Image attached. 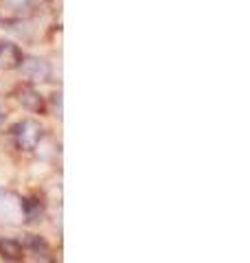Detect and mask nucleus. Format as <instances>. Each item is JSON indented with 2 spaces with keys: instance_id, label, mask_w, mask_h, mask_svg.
<instances>
[{
  "instance_id": "1a4fd4ad",
  "label": "nucleus",
  "mask_w": 250,
  "mask_h": 263,
  "mask_svg": "<svg viewBox=\"0 0 250 263\" xmlns=\"http://www.w3.org/2000/svg\"><path fill=\"white\" fill-rule=\"evenodd\" d=\"M27 248L31 250V254L35 257L40 263H48L53 261V254H51V246H48L42 237L38 235H27Z\"/></svg>"
},
{
  "instance_id": "9d476101",
  "label": "nucleus",
  "mask_w": 250,
  "mask_h": 263,
  "mask_svg": "<svg viewBox=\"0 0 250 263\" xmlns=\"http://www.w3.org/2000/svg\"><path fill=\"white\" fill-rule=\"evenodd\" d=\"M53 108L55 117H62V95H53Z\"/></svg>"
},
{
  "instance_id": "f8f14e48",
  "label": "nucleus",
  "mask_w": 250,
  "mask_h": 263,
  "mask_svg": "<svg viewBox=\"0 0 250 263\" xmlns=\"http://www.w3.org/2000/svg\"><path fill=\"white\" fill-rule=\"evenodd\" d=\"M13 263H22V261H13Z\"/></svg>"
},
{
  "instance_id": "0eeeda50",
  "label": "nucleus",
  "mask_w": 250,
  "mask_h": 263,
  "mask_svg": "<svg viewBox=\"0 0 250 263\" xmlns=\"http://www.w3.org/2000/svg\"><path fill=\"white\" fill-rule=\"evenodd\" d=\"M20 209H22V217L24 221H29V224H40L42 219L46 215V206L44 202L40 200V197H22L20 200Z\"/></svg>"
},
{
  "instance_id": "423d86ee",
  "label": "nucleus",
  "mask_w": 250,
  "mask_h": 263,
  "mask_svg": "<svg viewBox=\"0 0 250 263\" xmlns=\"http://www.w3.org/2000/svg\"><path fill=\"white\" fill-rule=\"evenodd\" d=\"M22 51L18 44L7 42V40H0V68L3 70H15L22 62Z\"/></svg>"
},
{
  "instance_id": "39448f33",
  "label": "nucleus",
  "mask_w": 250,
  "mask_h": 263,
  "mask_svg": "<svg viewBox=\"0 0 250 263\" xmlns=\"http://www.w3.org/2000/svg\"><path fill=\"white\" fill-rule=\"evenodd\" d=\"M22 219V209H20V200L11 193L0 191V221L7 224H18Z\"/></svg>"
},
{
  "instance_id": "f257e3e1",
  "label": "nucleus",
  "mask_w": 250,
  "mask_h": 263,
  "mask_svg": "<svg viewBox=\"0 0 250 263\" xmlns=\"http://www.w3.org/2000/svg\"><path fill=\"white\" fill-rule=\"evenodd\" d=\"M11 138H13L15 149L31 154L38 149V145L42 143V138H44V127H42L35 119H24L13 125Z\"/></svg>"
},
{
  "instance_id": "20e7f679",
  "label": "nucleus",
  "mask_w": 250,
  "mask_h": 263,
  "mask_svg": "<svg viewBox=\"0 0 250 263\" xmlns=\"http://www.w3.org/2000/svg\"><path fill=\"white\" fill-rule=\"evenodd\" d=\"M15 97H18V103L22 105L24 110H29L33 114H44L46 112L44 97H42L40 90H35L33 86H20L18 92H15Z\"/></svg>"
},
{
  "instance_id": "6e6552de",
  "label": "nucleus",
  "mask_w": 250,
  "mask_h": 263,
  "mask_svg": "<svg viewBox=\"0 0 250 263\" xmlns=\"http://www.w3.org/2000/svg\"><path fill=\"white\" fill-rule=\"evenodd\" d=\"M0 257H3L7 263L22 261V257H24V246L18 239L3 237V239H0Z\"/></svg>"
},
{
  "instance_id": "f03ea898",
  "label": "nucleus",
  "mask_w": 250,
  "mask_h": 263,
  "mask_svg": "<svg viewBox=\"0 0 250 263\" xmlns=\"http://www.w3.org/2000/svg\"><path fill=\"white\" fill-rule=\"evenodd\" d=\"M35 11V0H0V22L18 24Z\"/></svg>"
},
{
  "instance_id": "7ed1b4c3",
  "label": "nucleus",
  "mask_w": 250,
  "mask_h": 263,
  "mask_svg": "<svg viewBox=\"0 0 250 263\" xmlns=\"http://www.w3.org/2000/svg\"><path fill=\"white\" fill-rule=\"evenodd\" d=\"M18 70L31 84H44V81L51 79V64L42 60V57H22Z\"/></svg>"
},
{
  "instance_id": "9b49d317",
  "label": "nucleus",
  "mask_w": 250,
  "mask_h": 263,
  "mask_svg": "<svg viewBox=\"0 0 250 263\" xmlns=\"http://www.w3.org/2000/svg\"><path fill=\"white\" fill-rule=\"evenodd\" d=\"M0 123H5V114L3 112H0Z\"/></svg>"
}]
</instances>
